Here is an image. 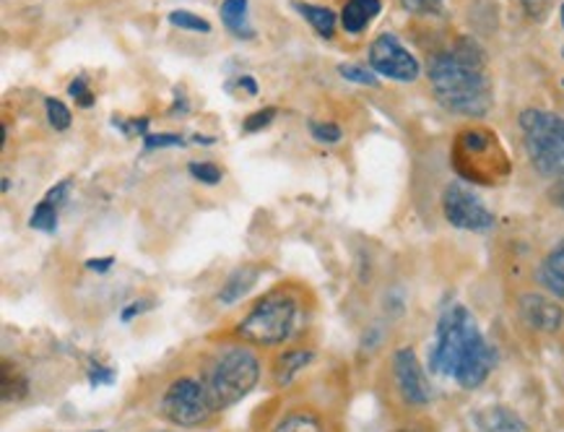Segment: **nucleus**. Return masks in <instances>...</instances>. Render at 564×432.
<instances>
[{"label": "nucleus", "mask_w": 564, "mask_h": 432, "mask_svg": "<svg viewBox=\"0 0 564 432\" xmlns=\"http://www.w3.org/2000/svg\"><path fill=\"white\" fill-rule=\"evenodd\" d=\"M430 82L437 102L455 115L481 118L491 107L487 57L474 40L463 37L430 63Z\"/></svg>", "instance_id": "1"}, {"label": "nucleus", "mask_w": 564, "mask_h": 432, "mask_svg": "<svg viewBox=\"0 0 564 432\" xmlns=\"http://www.w3.org/2000/svg\"><path fill=\"white\" fill-rule=\"evenodd\" d=\"M495 349L476 326L466 307L455 305L440 318L437 342L432 349V367L460 388H479L495 367Z\"/></svg>", "instance_id": "2"}, {"label": "nucleus", "mask_w": 564, "mask_h": 432, "mask_svg": "<svg viewBox=\"0 0 564 432\" xmlns=\"http://www.w3.org/2000/svg\"><path fill=\"white\" fill-rule=\"evenodd\" d=\"M260 378V363L256 352L248 347H229L214 359L208 370L206 388L212 396L214 407L224 409L237 404L256 388Z\"/></svg>", "instance_id": "3"}, {"label": "nucleus", "mask_w": 564, "mask_h": 432, "mask_svg": "<svg viewBox=\"0 0 564 432\" xmlns=\"http://www.w3.org/2000/svg\"><path fill=\"white\" fill-rule=\"evenodd\" d=\"M528 160L541 175L564 172V118L546 110H525L520 115Z\"/></svg>", "instance_id": "4"}, {"label": "nucleus", "mask_w": 564, "mask_h": 432, "mask_svg": "<svg viewBox=\"0 0 564 432\" xmlns=\"http://www.w3.org/2000/svg\"><path fill=\"white\" fill-rule=\"evenodd\" d=\"M453 164L463 177L479 183H495L510 170L505 151L489 131H463L453 149Z\"/></svg>", "instance_id": "5"}, {"label": "nucleus", "mask_w": 564, "mask_h": 432, "mask_svg": "<svg viewBox=\"0 0 564 432\" xmlns=\"http://www.w3.org/2000/svg\"><path fill=\"white\" fill-rule=\"evenodd\" d=\"M294 321H296L294 298H289L284 292H276V294H269V298L252 307L248 318L242 321L240 336L245 342L273 347V344L286 342L294 328Z\"/></svg>", "instance_id": "6"}, {"label": "nucleus", "mask_w": 564, "mask_h": 432, "mask_svg": "<svg viewBox=\"0 0 564 432\" xmlns=\"http://www.w3.org/2000/svg\"><path fill=\"white\" fill-rule=\"evenodd\" d=\"M214 401L208 388L193 378H180L167 388L162 399V414L170 422L183 424V428H198L214 414Z\"/></svg>", "instance_id": "7"}, {"label": "nucleus", "mask_w": 564, "mask_h": 432, "mask_svg": "<svg viewBox=\"0 0 564 432\" xmlns=\"http://www.w3.org/2000/svg\"><path fill=\"white\" fill-rule=\"evenodd\" d=\"M443 212L453 227L468 229V233H484L495 225V216L471 191L463 185L453 183L445 188L443 196Z\"/></svg>", "instance_id": "8"}, {"label": "nucleus", "mask_w": 564, "mask_h": 432, "mask_svg": "<svg viewBox=\"0 0 564 432\" xmlns=\"http://www.w3.org/2000/svg\"><path fill=\"white\" fill-rule=\"evenodd\" d=\"M370 68L393 82H414L419 76L416 57L398 42L393 34H380L370 47Z\"/></svg>", "instance_id": "9"}, {"label": "nucleus", "mask_w": 564, "mask_h": 432, "mask_svg": "<svg viewBox=\"0 0 564 432\" xmlns=\"http://www.w3.org/2000/svg\"><path fill=\"white\" fill-rule=\"evenodd\" d=\"M393 372H395L398 391H401L406 404H411V407L430 404L432 388H430V384H426L424 370H422V365H419L414 349H398L395 352Z\"/></svg>", "instance_id": "10"}, {"label": "nucleus", "mask_w": 564, "mask_h": 432, "mask_svg": "<svg viewBox=\"0 0 564 432\" xmlns=\"http://www.w3.org/2000/svg\"><path fill=\"white\" fill-rule=\"evenodd\" d=\"M518 307H520V318H523L531 328L544 331V334H554V331L562 328L564 323L562 305H556L554 300L544 298V294H523Z\"/></svg>", "instance_id": "11"}, {"label": "nucleus", "mask_w": 564, "mask_h": 432, "mask_svg": "<svg viewBox=\"0 0 564 432\" xmlns=\"http://www.w3.org/2000/svg\"><path fill=\"white\" fill-rule=\"evenodd\" d=\"M68 191H70L68 180H63V183H57L55 188H50L47 196L42 198L40 206L32 212V219H29V225H32L34 229H40V233L53 235L57 229V208L65 204V198H68Z\"/></svg>", "instance_id": "12"}, {"label": "nucleus", "mask_w": 564, "mask_h": 432, "mask_svg": "<svg viewBox=\"0 0 564 432\" xmlns=\"http://www.w3.org/2000/svg\"><path fill=\"white\" fill-rule=\"evenodd\" d=\"M479 432H523V420L508 407H487L474 414Z\"/></svg>", "instance_id": "13"}, {"label": "nucleus", "mask_w": 564, "mask_h": 432, "mask_svg": "<svg viewBox=\"0 0 564 432\" xmlns=\"http://www.w3.org/2000/svg\"><path fill=\"white\" fill-rule=\"evenodd\" d=\"M258 277H260L258 266L242 263L240 269L231 271L227 282H224V287L219 290V302H224V305H235L237 300H242L245 294L258 284Z\"/></svg>", "instance_id": "14"}, {"label": "nucleus", "mask_w": 564, "mask_h": 432, "mask_svg": "<svg viewBox=\"0 0 564 432\" xmlns=\"http://www.w3.org/2000/svg\"><path fill=\"white\" fill-rule=\"evenodd\" d=\"M380 13V0H346L341 21L349 34L365 32L367 24Z\"/></svg>", "instance_id": "15"}, {"label": "nucleus", "mask_w": 564, "mask_h": 432, "mask_svg": "<svg viewBox=\"0 0 564 432\" xmlns=\"http://www.w3.org/2000/svg\"><path fill=\"white\" fill-rule=\"evenodd\" d=\"M221 21H224V26H227L229 32L240 40H250L252 34H256L252 32V24L248 17V0H224Z\"/></svg>", "instance_id": "16"}, {"label": "nucleus", "mask_w": 564, "mask_h": 432, "mask_svg": "<svg viewBox=\"0 0 564 432\" xmlns=\"http://www.w3.org/2000/svg\"><path fill=\"white\" fill-rule=\"evenodd\" d=\"M539 277H541V284H544L554 298L564 300V242L556 245L552 253L546 256Z\"/></svg>", "instance_id": "17"}, {"label": "nucleus", "mask_w": 564, "mask_h": 432, "mask_svg": "<svg viewBox=\"0 0 564 432\" xmlns=\"http://www.w3.org/2000/svg\"><path fill=\"white\" fill-rule=\"evenodd\" d=\"M310 363H313V352L307 349L286 352L284 357H279L276 367H273V380H276L279 386H289L296 378V372L305 370Z\"/></svg>", "instance_id": "18"}, {"label": "nucleus", "mask_w": 564, "mask_h": 432, "mask_svg": "<svg viewBox=\"0 0 564 432\" xmlns=\"http://www.w3.org/2000/svg\"><path fill=\"white\" fill-rule=\"evenodd\" d=\"M296 11L305 17L310 24L321 37H334L336 32V13L330 9H323V6H310V3H300L296 6Z\"/></svg>", "instance_id": "19"}, {"label": "nucleus", "mask_w": 564, "mask_h": 432, "mask_svg": "<svg viewBox=\"0 0 564 432\" xmlns=\"http://www.w3.org/2000/svg\"><path fill=\"white\" fill-rule=\"evenodd\" d=\"M271 432H325V430L315 414L296 412V414L284 417V420H281Z\"/></svg>", "instance_id": "20"}, {"label": "nucleus", "mask_w": 564, "mask_h": 432, "mask_svg": "<svg viewBox=\"0 0 564 432\" xmlns=\"http://www.w3.org/2000/svg\"><path fill=\"white\" fill-rule=\"evenodd\" d=\"M170 21L180 29H185V32H200V34H208L212 32V24H208L206 19L195 17L191 11H172L170 13Z\"/></svg>", "instance_id": "21"}, {"label": "nucleus", "mask_w": 564, "mask_h": 432, "mask_svg": "<svg viewBox=\"0 0 564 432\" xmlns=\"http://www.w3.org/2000/svg\"><path fill=\"white\" fill-rule=\"evenodd\" d=\"M45 107H47V120H50V126H53L55 131H68V128H70V112H68V107H65V105L61 102V99H53V97L47 99Z\"/></svg>", "instance_id": "22"}, {"label": "nucleus", "mask_w": 564, "mask_h": 432, "mask_svg": "<svg viewBox=\"0 0 564 432\" xmlns=\"http://www.w3.org/2000/svg\"><path fill=\"white\" fill-rule=\"evenodd\" d=\"M310 131L317 141H325V143H334L341 139V128L336 126V122H310Z\"/></svg>", "instance_id": "23"}, {"label": "nucleus", "mask_w": 564, "mask_h": 432, "mask_svg": "<svg viewBox=\"0 0 564 432\" xmlns=\"http://www.w3.org/2000/svg\"><path fill=\"white\" fill-rule=\"evenodd\" d=\"M191 172L195 180H200V183H208V185H216L221 180V170L216 168V164H208V162H193L191 164Z\"/></svg>", "instance_id": "24"}, {"label": "nucleus", "mask_w": 564, "mask_h": 432, "mask_svg": "<svg viewBox=\"0 0 564 432\" xmlns=\"http://www.w3.org/2000/svg\"><path fill=\"white\" fill-rule=\"evenodd\" d=\"M338 71H341L344 78H349V82H354V84H365V86L378 84V76H375L372 71H367L361 66H341Z\"/></svg>", "instance_id": "25"}, {"label": "nucleus", "mask_w": 564, "mask_h": 432, "mask_svg": "<svg viewBox=\"0 0 564 432\" xmlns=\"http://www.w3.org/2000/svg\"><path fill=\"white\" fill-rule=\"evenodd\" d=\"M273 118H276V110H273V107H265V110L250 115V118L245 120V131L256 133V131H260V128L269 126V122H271Z\"/></svg>", "instance_id": "26"}, {"label": "nucleus", "mask_w": 564, "mask_h": 432, "mask_svg": "<svg viewBox=\"0 0 564 432\" xmlns=\"http://www.w3.org/2000/svg\"><path fill=\"white\" fill-rule=\"evenodd\" d=\"M403 9L411 13H440L443 11V0H401Z\"/></svg>", "instance_id": "27"}, {"label": "nucleus", "mask_w": 564, "mask_h": 432, "mask_svg": "<svg viewBox=\"0 0 564 432\" xmlns=\"http://www.w3.org/2000/svg\"><path fill=\"white\" fill-rule=\"evenodd\" d=\"M183 139H180V136H156V133H149L147 136V143H143V151H149L151 149H164V147H183Z\"/></svg>", "instance_id": "28"}, {"label": "nucleus", "mask_w": 564, "mask_h": 432, "mask_svg": "<svg viewBox=\"0 0 564 432\" xmlns=\"http://www.w3.org/2000/svg\"><path fill=\"white\" fill-rule=\"evenodd\" d=\"M68 95L74 97L76 105H82V107H91L94 105V95L89 91V86H86L84 78H76V82L68 86Z\"/></svg>", "instance_id": "29"}, {"label": "nucleus", "mask_w": 564, "mask_h": 432, "mask_svg": "<svg viewBox=\"0 0 564 432\" xmlns=\"http://www.w3.org/2000/svg\"><path fill=\"white\" fill-rule=\"evenodd\" d=\"M549 196H552V204L564 208V172L562 175H556L552 191H549Z\"/></svg>", "instance_id": "30"}, {"label": "nucleus", "mask_w": 564, "mask_h": 432, "mask_svg": "<svg viewBox=\"0 0 564 432\" xmlns=\"http://www.w3.org/2000/svg\"><path fill=\"white\" fill-rule=\"evenodd\" d=\"M549 3H552V0H523L525 11L531 13V17H544Z\"/></svg>", "instance_id": "31"}, {"label": "nucleus", "mask_w": 564, "mask_h": 432, "mask_svg": "<svg viewBox=\"0 0 564 432\" xmlns=\"http://www.w3.org/2000/svg\"><path fill=\"white\" fill-rule=\"evenodd\" d=\"M86 266H89V269H97V271H107L112 266V258H105V261H89Z\"/></svg>", "instance_id": "32"}, {"label": "nucleus", "mask_w": 564, "mask_h": 432, "mask_svg": "<svg viewBox=\"0 0 564 432\" xmlns=\"http://www.w3.org/2000/svg\"><path fill=\"white\" fill-rule=\"evenodd\" d=\"M562 24H564V6H562Z\"/></svg>", "instance_id": "33"}]
</instances>
